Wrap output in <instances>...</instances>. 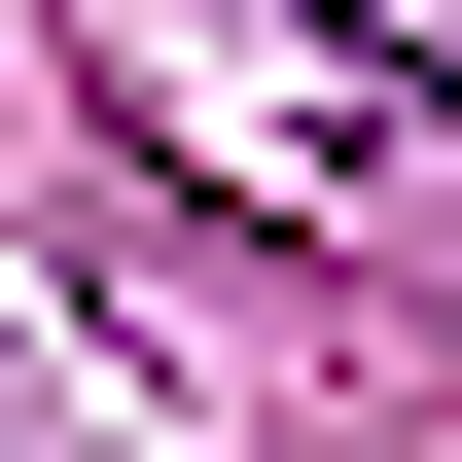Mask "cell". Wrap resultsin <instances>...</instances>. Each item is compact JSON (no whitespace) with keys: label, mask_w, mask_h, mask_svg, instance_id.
I'll return each instance as SVG.
<instances>
[{"label":"cell","mask_w":462,"mask_h":462,"mask_svg":"<svg viewBox=\"0 0 462 462\" xmlns=\"http://www.w3.org/2000/svg\"><path fill=\"white\" fill-rule=\"evenodd\" d=\"M320 36H392V71H427V107H462V0H320Z\"/></svg>","instance_id":"cell-1"}]
</instances>
